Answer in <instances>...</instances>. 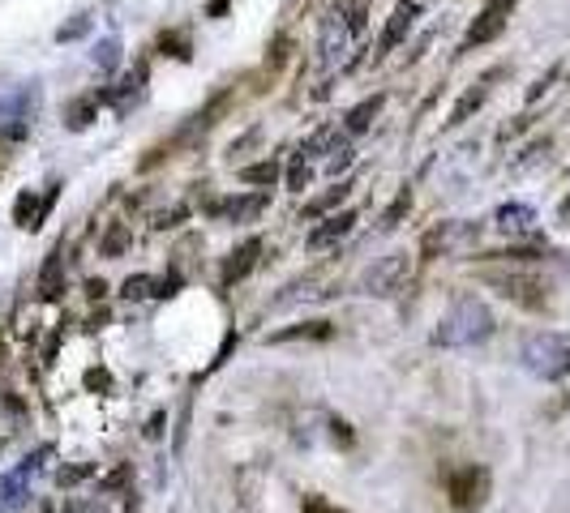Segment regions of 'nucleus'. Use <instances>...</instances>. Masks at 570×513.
<instances>
[{
    "mask_svg": "<svg viewBox=\"0 0 570 513\" xmlns=\"http://www.w3.org/2000/svg\"><path fill=\"white\" fill-rule=\"evenodd\" d=\"M493 334V312H489L485 300L476 295H459L455 304L442 312L438 330H433V342L438 347H476Z\"/></svg>",
    "mask_w": 570,
    "mask_h": 513,
    "instance_id": "f257e3e1",
    "label": "nucleus"
},
{
    "mask_svg": "<svg viewBox=\"0 0 570 513\" xmlns=\"http://www.w3.org/2000/svg\"><path fill=\"white\" fill-rule=\"evenodd\" d=\"M523 368L540 381H562L570 377V338L566 334H532L519 347Z\"/></svg>",
    "mask_w": 570,
    "mask_h": 513,
    "instance_id": "f03ea898",
    "label": "nucleus"
},
{
    "mask_svg": "<svg viewBox=\"0 0 570 513\" xmlns=\"http://www.w3.org/2000/svg\"><path fill=\"white\" fill-rule=\"evenodd\" d=\"M39 103H43V90L39 81H22V86H9L0 95V137L9 142H22L31 133L34 116H39Z\"/></svg>",
    "mask_w": 570,
    "mask_h": 513,
    "instance_id": "7ed1b4c3",
    "label": "nucleus"
},
{
    "mask_svg": "<svg viewBox=\"0 0 570 513\" xmlns=\"http://www.w3.org/2000/svg\"><path fill=\"white\" fill-rule=\"evenodd\" d=\"M407 278H412V256L407 253H391L382 256V261H374L369 270H365V278H360V291L365 295H399V291L407 287Z\"/></svg>",
    "mask_w": 570,
    "mask_h": 513,
    "instance_id": "20e7f679",
    "label": "nucleus"
},
{
    "mask_svg": "<svg viewBox=\"0 0 570 513\" xmlns=\"http://www.w3.org/2000/svg\"><path fill=\"white\" fill-rule=\"evenodd\" d=\"M446 497L459 513H476L489 497V471L485 466H459L446 475Z\"/></svg>",
    "mask_w": 570,
    "mask_h": 513,
    "instance_id": "39448f33",
    "label": "nucleus"
},
{
    "mask_svg": "<svg viewBox=\"0 0 570 513\" xmlns=\"http://www.w3.org/2000/svg\"><path fill=\"white\" fill-rule=\"evenodd\" d=\"M510 9H515V0H485V9L476 14L472 31H468V39H463V51L493 43V39L506 31V17H510Z\"/></svg>",
    "mask_w": 570,
    "mask_h": 513,
    "instance_id": "423d86ee",
    "label": "nucleus"
},
{
    "mask_svg": "<svg viewBox=\"0 0 570 513\" xmlns=\"http://www.w3.org/2000/svg\"><path fill=\"white\" fill-rule=\"evenodd\" d=\"M416 14H421V5H416V0H404V5L394 9V14H391V22H386V31H382V39H377V51H374L377 61H382L386 51H394L399 43H404V39H407V31L416 26Z\"/></svg>",
    "mask_w": 570,
    "mask_h": 513,
    "instance_id": "0eeeda50",
    "label": "nucleus"
},
{
    "mask_svg": "<svg viewBox=\"0 0 570 513\" xmlns=\"http://www.w3.org/2000/svg\"><path fill=\"white\" fill-rule=\"evenodd\" d=\"M266 206H271V192H241V197H228V201L211 206V214H223L228 223H253Z\"/></svg>",
    "mask_w": 570,
    "mask_h": 513,
    "instance_id": "6e6552de",
    "label": "nucleus"
},
{
    "mask_svg": "<svg viewBox=\"0 0 570 513\" xmlns=\"http://www.w3.org/2000/svg\"><path fill=\"white\" fill-rule=\"evenodd\" d=\"M489 283H493V287H502L506 300H519V304H527V308L545 304V287H540L537 278H519V274H489Z\"/></svg>",
    "mask_w": 570,
    "mask_h": 513,
    "instance_id": "1a4fd4ad",
    "label": "nucleus"
},
{
    "mask_svg": "<svg viewBox=\"0 0 570 513\" xmlns=\"http://www.w3.org/2000/svg\"><path fill=\"white\" fill-rule=\"evenodd\" d=\"M352 227H356V210H343V214H330V219H322V223L313 227L309 236H305V244H309V248H326V244L343 240V236H347Z\"/></svg>",
    "mask_w": 570,
    "mask_h": 513,
    "instance_id": "9d476101",
    "label": "nucleus"
},
{
    "mask_svg": "<svg viewBox=\"0 0 570 513\" xmlns=\"http://www.w3.org/2000/svg\"><path fill=\"white\" fill-rule=\"evenodd\" d=\"M258 253H261V240H244L241 248H236V253H232L228 261H223V274H219V278H223V287H232V283H241L244 274H249L253 266H258Z\"/></svg>",
    "mask_w": 570,
    "mask_h": 513,
    "instance_id": "9b49d317",
    "label": "nucleus"
},
{
    "mask_svg": "<svg viewBox=\"0 0 570 513\" xmlns=\"http://www.w3.org/2000/svg\"><path fill=\"white\" fill-rule=\"evenodd\" d=\"M180 287V278H150V274H138V278H125L120 295L125 300H147V295H172Z\"/></svg>",
    "mask_w": 570,
    "mask_h": 513,
    "instance_id": "f8f14e48",
    "label": "nucleus"
},
{
    "mask_svg": "<svg viewBox=\"0 0 570 513\" xmlns=\"http://www.w3.org/2000/svg\"><path fill=\"white\" fill-rule=\"evenodd\" d=\"M493 223H498V231H506V236H527L532 231V223H537V210L532 206H502L498 214H493Z\"/></svg>",
    "mask_w": 570,
    "mask_h": 513,
    "instance_id": "ddd939ff",
    "label": "nucleus"
},
{
    "mask_svg": "<svg viewBox=\"0 0 570 513\" xmlns=\"http://www.w3.org/2000/svg\"><path fill=\"white\" fill-rule=\"evenodd\" d=\"M472 236V227H459V223H442V227H433L429 236L421 240V256H438V248L446 253L455 240H468Z\"/></svg>",
    "mask_w": 570,
    "mask_h": 513,
    "instance_id": "4468645a",
    "label": "nucleus"
},
{
    "mask_svg": "<svg viewBox=\"0 0 570 513\" xmlns=\"http://www.w3.org/2000/svg\"><path fill=\"white\" fill-rule=\"evenodd\" d=\"M347 39H352V34H347V26L339 22V14L326 17V22H322V61H326V64L339 61L343 48H347Z\"/></svg>",
    "mask_w": 570,
    "mask_h": 513,
    "instance_id": "2eb2a0df",
    "label": "nucleus"
},
{
    "mask_svg": "<svg viewBox=\"0 0 570 513\" xmlns=\"http://www.w3.org/2000/svg\"><path fill=\"white\" fill-rule=\"evenodd\" d=\"M52 201H56V189H48V197H43V201H34L31 192H26V197H17V206H14L17 227H39V223H43V214L52 210Z\"/></svg>",
    "mask_w": 570,
    "mask_h": 513,
    "instance_id": "dca6fc26",
    "label": "nucleus"
},
{
    "mask_svg": "<svg viewBox=\"0 0 570 513\" xmlns=\"http://www.w3.org/2000/svg\"><path fill=\"white\" fill-rule=\"evenodd\" d=\"M0 505H5V509H22V505H26V475H22V471L0 475Z\"/></svg>",
    "mask_w": 570,
    "mask_h": 513,
    "instance_id": "f3484780",
    "label": "nucleus"
},
{
    "mask_svg": "<svg viewBox=\"0 0 570 513\" xmlns=\"http://www.w3.org/2000/svg\"><path fill=\"white\" fill-rule=\"evenodd\" d=\"M382 103H386V95H374V98H365V103H356V107L347 112V133H365V128L377 120Z\"/></svg>",
    "mask_w": 570,
    "mask_h": 513,
    "instance_id": "a211bd4d",
    "label": "nucleus"
},
{
    "mask_svg": "<svg viewBox=\"0 0 570 513\" xmlns=\"http://www.w3.org/2000/svg\"><path fill=\"white\" fill-rule=\"evenodd\" d=\"M335 330H330V321H305V325H292V330H279V334H271L266 342H292V338H330Z\"/></svg>",
    "mask_w": 570,
    "mask_h": 513,
    "instance_id": "6ab92c4d",
    "label": "nucleus"
},
{
    "mask_svg": "<svg viewBox=\"0 0 570 513\" xmlns=\"http://www.w3.org/2000/svg\"><path fill=\"white\" fill-rule=\"evenodd\" d=\"M347 192H352V184H335V189H326L322 197H313L309 206L300 210V219H318V214H326V210H335L343 197H347Z\"/></svg>",
    "mask_w": 570,
    "mask_h": 513,
    "instance_id": "aec40b11",
    "label": "nucleus"
},
{
    "mask_svg": "<svg viewBox=\"0 0 570 513\" xmlns=\"http://www.w3.org/2000/svg\"><path fill=\"white\" fill-rule=\"evenodd\" d=\"M339 22L347 26V34L356 39V34H365V26H369V14H365L360 0H339Z\"/></svg>",
    "mask_w": 570,
    "mask_h": 513,
    "instance_id": "412c9836",
    "label": "nucleus"
},
{
    "mask_svg": "<svg viewBox=\"0 0 570 513\" xmlns=\"http://www.w3.org/2000/svg\"><path fill=\"white\" fill-rule=\"evenodd\" d=\"M485 95H489V86H472V90H468V95H463V98L455 103V112H451V120H446V125L455 128V125H463V120H468L472 112H480Z\"/></svg>",
    "mask_w": 570,
    "mask_h": 513,
    "instance_id": "4be33fe9",
    "label": "nucleus"
},
{
    "mask_svg": "<svg viewBox=\"0 0 570 513\" xmlns=\"http://www.w3.org/2000/svg\"><path fill=\"white\" fill-rule=\"evenodd\" d=\"M241 180L244 184H261V189H271L279 180V163L266 159V163H249V167H241Z\"/></svg>",
    "mask_w": 570,
    "mask_h": 513,
    "instance_id": "5701e85b",
    "label": "nucleus"
},
{
    "mask_svg": "<svg viewBox=\"0 0 570 513\" xmlns=\"http://www.w3.org/2000/svg\"><path fill=\"white\" fill-rule=\"evenodd\" d=\"M95 116H99V98H73V103H69V112H65V120H69V128H86Z\"/></svg>",
    "mask_w": 570,
    "mask_h": 513,
    "instance_id": "b1692460",
    "label": "nucleus"
},
{
    "mask_svg": "<svg viewBox=\"0 0 570 513\" xmlns=\"http://www.w3.org/2000/svg\"><path fill=\"white\" fill-rule=\"evenodd\" d=\"M39 295H43V300H56V295H61V256H56V253H52L48 266H43V278H39Z\"/></svg>",
    "mask_w": 570,
    "mask_h": 513,
    "instance_id": "393cba45",
    "label": "nucleus"
},
{
    "mask_svg": "<svg viewBox=\"0 0 570 513\" xmlns=\"http://www.w3.org/2000/svg\"><path fill=\"white\" fill-rule=\"evenodd\" d=\"M407 210H412V192H399V197H394L391 206H386V214H382V231H391V227H399V219H404Z\"/></svg>",
    "mask_w": 570,
    "mask_h": 513,
    "instance_id": "a878e982",
    "label": "nucleus"
},
{
    "mask_svg": "<svg viewBox=\"0 0 570 513\" xmlns=\"http://www.w3.org/2000/svg\"><path fill=\"white\" fill-rule=\"evenodd\" d=\"M116 61H120V39H103V43L95 48V64L103 69V73H112Z\"/></svg>",
    "mask_w": 570,
    "mask_h": 513,
    "instance_id": "bb28decb",
    "label": "nucleus"
},
{
    "mask_svg": "<svg viewBox=\"0 0 570 513\" xmlns=\"http://www.w3.org/2000/svg\"><path fill=\"white\" fill-rule=\"evenodd\" d=\"M309 176H313V172H309V163H305V154H296V159H292V172H288V189L300 192L305 184H309Z\"/></svg>",
    "mask_w": 570,
    "mask_h": 513,
    "instance_id": "cd10ccee",
    "label": "nucleus"
},
{
    "mask_svg": "<svg viewBox=\"0 0 570 513\" xmlns=\"http://www.w3.org/2000/svg\"><path fill=\"white\" fill-rule=\"evenodd\" d=\"M125 240H129V236H125V227L116 223L112 231H108V240H103V256H120V248H125Z\"/></svg>",
    "mask_w": 570,
    "mask_h": 513,
    "instance_id": "c85d7f7f",
    "label": "nucleus"
},
{
    "mask_svg": "<svg viewBox=\"0 0 570 513\" xmlns=\"http://www.w3.org/2000/svg\"><path fill=\"white\" fill-rule=\"evenodd\" d=\"M86 31H90V17H78V22L61 26V31H56V39H61V43H69V39H81Z\"/></svg>",
    "mask_w": 570,
    "mask_h": 513,
    "instance_id": "c756f323",
    "label": "nucleus"
},
{
    "mask_svg": "<svg viewBox=\"0 0 570 513\" xmlns=\"http://www.w3.org/2000/svg\"><path fill=\"white\" fill-rule=\"evenodd\" d=\"M300 513H347V509H339V505H330L326 497H305Z\"/></svg>",
    "mask_w": 570,
    "mask_h": 513,
    "instance_id": "7c9ffc66",
    "label": "nucleus"
},
{
    "mask_svg": "<svg viewBox=\"0 0 570 513\" xmlns=\"http://www.w3.org/2000/svg\"><path fill=\"white\" fill-rule=\"evenodd\" d=\"M557 78H562V64H557V69H549V73H545V78H540L537 86L527 90V98H540V95H545V90H549V81H557Z\"/></svg>",
    "mask_w": 570,
    "mask_h": 513,
    "instance_id": "2f4dec72",
    "label": "nucleus"
},
{
    "mask_svg": "<svg viewBox=\"0 0 570 513\" xmlns=\"http://www.w3.org/2000/svg\"><path fill=\"white\" fill-rule=\"evenodd\" d=\"M90 475V466H73V471H61V483H78Z\"/></svg>",
    "mask_w": 570,
    "mask_h": 513,
    "instance_id": "473e14b6",
    "label": "nucleus"
},
{
    "mask_svg": "<svg viewBox=\"0 0 570 513\" xmlns=\"http://www.w3.org/2000/svg\"><path fill=\"white\" fill-rule=\"evenodd\" d=\"M562 219L570 223V192H566V201H562Z\"/></svg>",
    "mask_w": 570,
    "mask_h": 513,
    "instance_id": "72a5a7b5",
    "label": "nucleus"
}]
</instances>
